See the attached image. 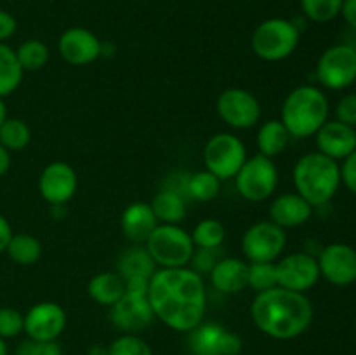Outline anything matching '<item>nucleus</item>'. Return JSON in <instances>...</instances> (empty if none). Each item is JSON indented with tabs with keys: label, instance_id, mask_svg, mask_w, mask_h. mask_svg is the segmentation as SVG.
<instances>
[{
	"label": "nucleus",
	"instance_id": "obj_1",
	"mask_svg": "<svg viewBox=\"0 0 356 355\" xmlns=\"http://www.w3.org/2000/svg\"><path fill=\"white\" fill-rule=\"evenodd\" d=\"M148 299L155 319L181 333L204 322L207 292L202 275L188 267L160 268L149 278Z\"/></svg>",
	"mask_w": 356,
	"mask_h": 355
},
{
	"label": "nucleus",
	"instance_id": "obj_2",
	"mask_svg": "<svg viewBox=\"0 0 356 355\" xmlns=\"http://www.w3.org/2000/svg\"><path fill=\"white\" fill-rule=\"evenodd\" d=\"M250 313L257 329L264 334L275 340H294L312 326L315 310L305 292L277 285L257 292Z\"/></svg>",
	"mask_w": 356,
	"mask_h": 355
},
{
	"label": "nucleus",
	"instance_id": "obj_3",
	"mask_svg": "<svg viewBox=\"0 0 356 355\" xmlns=\"http://www.w3.org/2000/svg\"><path fill=\"white\" fill-rule=\"evenodd\" d=\"M296 194L308 200L313 207L327 205L343 183H341V166L320 152L302 155L296 162L294 171Z\"/></svg>",
	"mask_w": 356,
	"mask_h": 355
},
{
	"label": "nucleus",
	"instance_id": "obj_4",
	"mask_svg": "<svg viewBox=\"0 0 356 355\" xmlns=\"http://www.w3.org/2000/svg\"><path fill=\"white\" fill-rule=\"evenodd\" d=\"M330 104L325 93L315 86H299L292 89L282 104V124L291 138H309L329 120Z\"/></svg>",
	"mask_w": 356,
	"mask_h": 355
},
{
	"label": "nucleus",
	"instance_id": "obj_5",
	"mask_svg": "<svg viewBox=\"0 0 356 355\" xmlns=\"http://www.w3.org/2000/svg\"><path fill=\"white\" fill-rule=\"evenodd\" d=\"M149 278L134 277L125 281V294L110 306V320L122 334L145 331L155 319L148 299Z\"/></svg>",
	"mask_w": 356,
	"mask_h": 355
},
{
	"label": "nucleus",
	"instance_id": "obj_6",
	"mask_svg": "<svg viewBox=\"0 0 356 355\" xmlns=\"http://www.w3.org/2000/svg\"><path fill=\"white\" fill-rule=\"evenodd\" d=\"M301 30L294 21L271 17L257 24L252 33V51L264 61L287 59L298 49Z\"/></svg>",
	"mask_w": 356,
	"mask_h": 355
},
{
	"label": "nucleus",
	"instance_id": "obj_7",
	"mask_svg": "<svg viewBox=\"0 0 356 355\" xmlns=\"http://www.w3.org/2000/svg\"><path fill=\"white\" fill-rule=\"evenodd\" d=\"M146 251L162 268L186 267L195 254L191 235L179 225H159L146 240Z\"/></svg>",
	"mask_w": 356,
	"mask_h": 355
},
{
	"label": "nucleus",
	"instance_id": "obj_8",
	"mask_svg": "<svg viewBox=\"0 0 356 355\" xmlns=\"http://www.w3.org/2000/svg\"><path fill=\"white\" fill-rule=\"evenodd\" d=\"M236 191L245 200L261 202L273 195L278 184V169L270 157L261 153L243 162L235 176Z\"/></svg>",
	"mask_w": 356,
	"mask_h": 355
},
{
	"label": "nucleus",
	"instance_id": "obj_9",
	"mask_svg": "<svg viewBox=\"0 0 356 355\" xmlns=\"http://www.w3.org/2000/svg\"><path fill=\"white\" fill-rule=\"evenodd\" d=\"M205 167L219 181L232 180L247 160V150L242 139L229 132L212 136L204 150Z\"/></svg>",
	"mask_w": 356,
	"mask_h": 355
},
{
	"label": "nucleus",
	"instance_id": "obj_10",
	"mask_svg": "<svg viewBox=\"0 0 356 355\" xmlns=\"http://www.w3.org/2000/svg\"><path fill=\"white\" fill-rule=\"evenodd\" d=\"M316 79L325 89L344 90L356 82V51L348 44L330 45L316 63Z\"/></svg>",
	"mask_w": 356,
	"mask_h": 355
},
{
	"label": "nucleus",
	"instance_id": "obj_11",
	"mask_svg": "<svg viewBox=\"0 0 356 355\" xmlns=\"http://www.w3.org/2000/svg\"><path fill=\"white\" fill-rule=\"evenodd\" d=\"M287 244V233L273 221L254 223L242 237V253L250 263H271Z\"/></svg>",
	"mask_w": 356,
	"mask_h": 355
},
{
	"label": "nucleus",
	"instance_id": "obj_12",
	"mask_svg": "<svg viewBox=\"0 0 356 355\" xmlns=\"http://www.w3.org/2000/svg\"><path fill=\"white\" fill-rule=\"evenodd\" d=\"M218 113L229 127L249 129L259 122L261 103L252 93L240 87H229L218 97Z\"/></svg>",
	"mask_w": 356,
	"mask_h": 355
},
{
	"label": "nucleus",
	"instance_id": "obj_13",
	"mask_svg": "<svg viewBox=\"0 0 356 355\" xmlns=\"http://www.w3.org/2000/svg\"><path fill=\"white\" fill-rule=\"evenodd\" d=\"M277 267V285L296 292H306L320 281L318 261L309 253H292L282 258Z\"/></svg>",
	"mask_w": 356,
	"mask_h": 355
},
{
	"label": "nucleus",
	"instance_id": "obj_14",
	"mask_svg": "<svg viewBox=\"0 0 356 355\" xmlns=\"http://www.w3.org/2000/svg\"><path fill=\"white\" fill-rule=\"evenodd\" d=\"M320 277L337 287H346L356 282V249L350 244L332 242L322 247L318 258Z\"/></svg>",
	"mask_w": 356,
	"mask_h": 355
},
{
	"label": "nucleus",
	"instance_id": "obj_15",
	"mask_svg": "<svg viewBox=\"0 0 356 355\" xmlns=\"http://www.w3.org/2000/svg\"><path fill=\"white\" fill-rule=\"evenodd\" d=\"M188 347L193 355H238L242 340L216 322H202L190 331Z\"/></svg>",
	"mask_w": 356,
	"mask_h": 355
},
{
	"label": "nucleus",
	"instance_id": "obj_16",
	"mask_svg": "<svg viewBox=\"0 0 356 355\" xmlns=\"http://www.w3.org/2000/svg\"><path fill=\"white\" fill-rule=\"evenodd\" d=\"M66 312L54 301H42L24 315V333L35 341H56L66 329Z\"/></svg>",
	"mask_w": 356,
	"mask_h": 355
},
{
	"label": "nucleus",
	"instance_id": "obj_17",
	"mask_svg": "<svg viewBox=\"0 0 356 355\" xmlns=\"http://www.w3.org/2000/svg\"><path fill=\"white\" fill-rule=\"evenodd\" d=\"M79 188L75 169L66 162H51L44 167L38 178V191L51 205L66 204Z\"/></svg>",
	"mask_w": 356,
	"mask_h": 355
},
{
	"label": "nucleus",
	"instance_id": "obj_18",
	"mask_svg": "<svg viewBox=\"0 0 356 355\" xmlns=\"http://www.w3.org/2000/svg\"><path fill=\"white\" fill-rule=\"evenodd\" d=\"M58 51L59 56L70 65H90L101 58V40L87 28L73 26L61 33Z\"/></svg>",
	"mask_w": 356,
	"mask_h": 355
},
{
	"label": "nucleus",
	"instance_id": "obj_19",
	"mask_svg": "<svg viewBox=\"0 0 356 355\" xmlns=\"http://www.w3.org/2000/svg\"><path fill=\"white\" fill-rule=\"evenodd\" d=\"M316 148L332 160H344L356 150V127L339 120H327L315 134Z\"/></svg>",
	"mask_w": 356,
	"mask_h": 355
},
{
	"label": "nucleus",
	"instance_id": "obj_20",
	"mask_svg": "<svg viewBox=\"0 0 356 355\" xmlns=\"http://www.w3.org/2000/svg\"><path fill=\"white\" fill-rule=\"evenodd\" d=\"M313 214V205L299 194H282L271 202L270 221L280 228H296L309 221Z\"/></svg>",
	"mask_w": 356,
	"mask_h": 355
},
{
	"label": "nucleus",
	"instance_id": "obj_21",
	"mask_svg": "<svg viewBox=\"0 0 356 355\" xmlns=\"http://www.w3.org/2000/svg\"><path fill=\"white\" fill-rule=\"evenodd\" d=\"M211 282L225 294H238L249 285V265L240 258H222L212 267Z\"/></svg>",
	"mask_w": 356,
	"mask_h": 355
},
{
	"label": "nucleus",
	"instance_id": "obj_22",
	"mask_svg": "<svg viewBox=\"0 0 356 355\" xmlns=\"http://www.w3.org/2000/svg\"><path fill=\"white\" fill-rule=\"evenodd\" d=\"M120 226L124 235L136 244L148 240L153 230L159 226L153 209L148 202H132L120 216Z\"/></svg>",
	"mask_w": 356,
	"mask_h": 355
},
{
	"label": "nucleus",
	"instance_id": "obj_23",
	"mask_svg": "<svg viewBox=\"0 0 356 355\" xmlns=\"http://www.w3.org/2000/svg\"><path fill=\"white\" fill-rule=\"evenodd\" d=\"M87 292L99 305L113 306L125 294V281L117 271H101L90 278Z\"/></svg>",
	"mask_w": 356,
	"mask_h": 355
},
{
	"label": "nucleus",
	"instance_id": "obj_24",
	"mask_svg": "<svg viewBox=\"0 0 356 355\" xmlns=\"http://www.w3.org/2000/svg\"><path fill=\"white\" fill-rule=\"evenodd\" d=\"M153 214L163 225H179L186 218V202L176 190H162L152 200Z\"/></svg>",
	"mask_w": 356,
	"mask_h": 355
},
{
	"label": "nucleus",
	"instance_id": "obj_25",
	"mask_svg": "<svg viewBox=\"0 0 356 355\" xmlns=\"http://www.w3.org/2000/svg\"><path fill=\"white\" fill-rule=\"evenodd\" d=\"M117 274L124 281L132 277H145L152 278L155 274V261L149 256L146 247H132L125 251L117 263Z\"/></svg>",
	"mask_w": 356,
	"mask_h": 355
},
{
	"label": "nucleus",
	"instance_id": "obj_26",
	"mask_svg": "<svg viewBox=\"0 0 356 355\" xmlns=\"http://www.w3.org/2000/svg\"><path fill=\"white\" fill-rule=\"evenodd\" d=\"M291 141L287 127L282 124V120H268L257 131V148L264 157H277L287 148Z\"/></svg>",
	"mask_w": 356,
	"mask_h": 355
},
{
	"label": "nucleus",
	"instance_id": "obj_27",
	"mask_svg": "<svg viewBox=\"0 0 356 355\" xmlns=\"http://www.w3.org/2000/svg\"><path fill=\"white\" fill-rule=\"evenodd\" d=\"M23 73L16 51L0 42V97L9 96L21 86Z\"/></svg>",
	"mask_w": 356,
	"mask_h": 355
},
{
	"label": "nucleus",
	"instance_id": "obj_28",
	"mask_svg": "<svg viewBox=\"0 0 356 355\" xmlns=\"http://www.w3.org/2000/svg\"><path fill=\"white\" fill-rule=\"evenodd\" d=\"M6 253L10 260L23 267L35 265L42 256V244L31 233H14Z\"/></svg>",
	"mask_w": 356,
	"mask_h": 355
},
{
	"label": "nucleus",
	"instance_id": "obj_29",
	"mask_svg": "<svg viewBox=\"0 0 356 355\" xmlns=\"http://www.w3.org/2000/svg\"><path fill=\"white\" fill-rule=\"evenodd\" d=\"M31 141V131L28 124L21 118L7 117L0 125V143L9 152H21Z\"/></svg>",
	"mask_w": 356,
	"mask_h": 355
},
{
	"label": "nucleus",
	"instance_id": "obj_30",
	"mask_svg": "<svg viewBox=\"0 0 356 355\" xmlns=\"http://www.w3.org/2000/svg\"><path fill=\"white\" fill-rule=\"evenodd\" d=\"M17 61H19L23 72H37L44 68L49 61V47L42 40L30 38L24 40L16 51Z\"/></svg>",
	"mask_w": 356,
	"mask_h": 355
},
{
	"label": "nucleus",
	"instance_id": "obj_31",
	"mask_svg": "<svg viewBox=\"0 0 356 355\" xmlns=\"http://www.w3.org/2000/svg\"><path fill=\"white\" fill-rule=\"evenodd\" d=\"M219 188H221V181L207 169L195 173L186 183L188 195L197 202L214 200L219 195Z\"/></svg>",
	"mask_w": 356,
	"mask_h": 355
},
{
	"label": "nucleus",
	"instance_id": "obj_32",
	"mask_svg": "<svg viewBox=\"0 0 356 355\" xmlns=\"http://www.w3.org/2000/svg\"><path fill=\"white\" fill-rule=\"evenodd\" d=\"M190 235L198 249H218L222 244V240H225L226 232L225 226L218 219L209 218L197 223V226H195Z\"/></svg>",
	"mask_w": 356,
	"mask_h": 355
},
{
	"label": "nucleus",
	"instance_id": "obj_33",
	"mask_svg": "<svg viewBox=\"0 0 356 355\" xmlns=\"http://www.w3.org/2000/svg\"><path fill=\"white\" fill-rule=\"evenodd\" d=\"M344 0H301L302 14L313 23H329L341 14Z\"/></svg>",
	"mask_w": 356,
	"mask_h": 355
},
{
	"label": "nucleus",
	"instance_id": "obj_34",
	"mask_svg": "<svg viewBox=\"0 0 356 355\" xmlns=\"http://www.w3.org/2000/svg\"><path fill=\"white\" fill-rule=\"evenodd\" d=\"M249 285L257 292L277 287V267L275 263H249Z\"/></svg>",
	"mask_w": 356,
	"mask_h": 355
},
{
	"label": "nucleus",
	"instance_id": "obj_35",
	"mask_svg": "<svg viewBox=\"0 0 356 355\" xmlns=\"http://www.w3.org/2000/svg\"><path fill=\"white\" fill-rule=\"evenodd\" d=\"M108 355H153V352L138 334H122L108 347Z\"/></svg>",
	"mask_w": 356,
	"mask_h": 355
},
{
	"label": "nucleus",
	"instance_id": "obj_36",
	"mask_svg": "<svg viewBox=\"0 0 356 355\" xmlns=\"http://www.w3.org/2000/svg\"><path fill=\"white\" fill-rule=\"evenodd\" d=\"M24 331V315L16 308L10 306H2L0 308V338L19 336Z\"/></svg>",
	"mask_w": 356,
	"mask_h": 355
},
{
	"label": "nucleus",
	"instance_id": "obj_37",
	"mask_svg": "<svg viewBox=\"0 0 356 355\" xmlns=\"http://www.w3.org/2000/svg\"><path fill=\"white\" fill-rule=\"evenodd\" d=\"M16 355H63V352L56 341H35L28 338L16 348Z\"/></svg>",
	"mask_w": 356,
	"mask_h": 355
},
{
	"label": "nucleus",
	"instance_id": "obj_38",
	"mask_svg": "<svg viewBox=\"0 0 356 355\" xmlns=\"http://www.w3.org/2000/svg\"><path fill=\"white\" fill-rule=\"evenodd\" d=\"M336 120L356 127V93L344 94L336 104Z\"/></svg>",
	"mask_w": 356,
	"mask_h": 355
},
{
	"label": "nucleus",
	"instance_id": "obj_39",
	"mask_svg": "<svg viewBox=\"0 0 356 355\" xmlns=\"http://www.w3.org/2000/svg\"><path fill=\"white\" fill-rule=\"evenodd\" d=\"M341 183L356 195V150L341 164Z\"/></svg>",
	"mask_w": 356,
	"mask_h": 355
},
{
	"label": "nucleus",
	"instance_id": "obj_40",
	"mask_svg": "<svg viewBox=\"0 0 356 355\" xmlns=\"http://www.w3.org/2000/svg\"><path fill=\"white\" fill-rule=\"evenodd\" d=\"M17 23L16 17L7 10H0V42H6L16 33Z\"/></svg>",
	"mask_w": 356,
	"mask_h": 355
},
{
	"label": "nucleus",
	"instance_id": "obj_41",
	"mask_svg": "<svg viewBox=\"0 0 356 355\" xmlns=\"http://www.w3.org/2000/svg\"><path fill=\"white\" fill-rule=\"evenodd\" d=\"M341 16L344 17L348 26L356 30V0H344L341 7Z\"/></svg>",
	"mask_w": 356,
	"mask_h": 355
},
{
	"label": "nucleus",
	"instance_id": "obj_42",
	"mask_svg": "<svg viewBox=\"0 0 356 355\" xmlns=\"http://www.w3.org/2000/svg\"><path fill=\"white\" fill-rule=\"evenodd\" d=\"M13 235L14 233H13V228H10V223L0 214V253H3V251L7 249Z\"/></svg>",
	"mask_w": 356,
	"mask_h": 355
},
{
	"label": "nucleus",
	"instance_id": "obj_43",
	"mask_svg": "<svg viewBox=\"0 0 356 355\" xmlns=\"http://www.w3.org/2000/svg\"><path fill=\"white\" fill-rule=\"evenodd\" d=\"M9 167H10V152L2 145V143H0V176H3V174L7 173Z\"/></svg>",
	"mask_w": 356,
	"mask_h": 355
},
{
	"label": "nucleus",
	"instance_id": "obj_44",
	"mask_svg": "<svg viewBox=\"0 0 356 355\" xmlns=\"http://www.w3.org/2000/svg\"><path fill=\"white\" fill-rule=\"evenodd\" d=\"M87 355H108V348L103 347V345H92Z\"/></svg>",
	"mask_w": 356,
	"mask_h": 355
},
{
	"label": "nucleus",
	"instance_id": "obj_45",
	"mask_svg": "<svg viewBox=\"0 0 356 355\" xmlns=\"http://www.w3.org/2000/svg\"><path fill=\"white\" fill-rule=\"evenodd\" d=\"M344 44H348L350 47H353L356 51V30H353V28H350L346 33V40H344Z\"/></svg>",
	"mask_w": 356,
	"mask_h": 355
},
{
	"label": "nucleus",
	"instance_id": "obj_46",
	"mask_svg": "<svg viewBox=\"0 0 356 355\" xmlns=\"http://www.w3.org/2000/svg\"><path fill=\"white\" fill-rule=\"evenodd\" d=\"M7 118V108H6V103H3V97H0V125H2V122Z\"/></svg>",
	"mask_w": 356,
	"mask_h": 355
},
{
	"label": "nucleus",
	"instance_id": "obj_47",
	"mask_svg": "<svg viewBox=\"0 0 356 355\" xmlns=\"http://www.w3.org/2000/svg\"><path fill=\"white\" fill-rule=\"evenodd\" d=\"M0 355H9V348H7V343L3 338H0Z\"/></svg>",
	"mask_w": 356,
	"mask_h": 355
}]
</instances>
